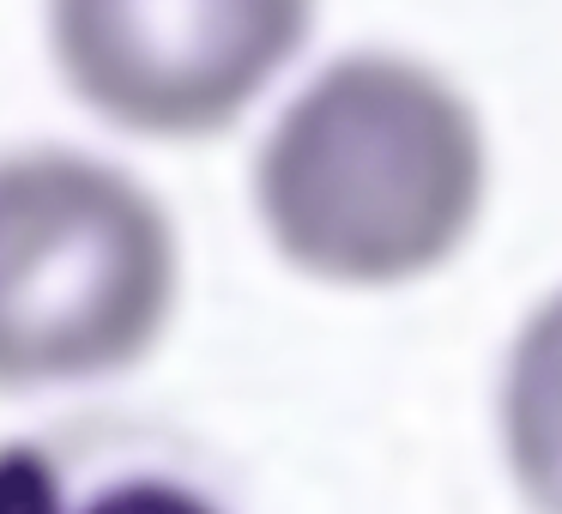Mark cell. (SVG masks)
Wrapping results in <instances>:
<instances>
[{
  "instance_id": "cell-2",
  "label": "cell",
  "mask_w": 562,
  "mask_h": 514,
  "mask_svg": "<svg viewBox=\"0 0 562 514\" xmlns=\"http://www.w3.org/2000/svg\"><path fill=\"white\" fill-rule=\"evenodd\" d=\"M176 297L164 206L79 152L0 158V388H61L139 364Z\"/></svg>"
},
{
  "instance_id": "cell-1",
  "label": "cell",
  "mask_w": 562,
  "mask_h": 514,
  "mask_svg": "<svg viewBox=\"0 0 562 514\" xmlns=\"http://www.w3.org/2000/svg\"><path fill=\"white\" fill-rule=\"evenodd\" d=\"M260 219L291 267L400 284L441 267L484 200V134L448 79L400 55H345L260 152Z\"/></svg>"
},
{
  "instance_id": "cell-5",
  "label": "cell",
  "mask_w": 562,
  "mask_h": 514,
  "mask_svg": "<svg viewBox=\"0 0 562 514\" xmlns=\"http://www.w3.org/2000/svg\"><path fill=\"white\" fill-rule=\"evenodd\" d=\"M502 448L520 496L562 514V291L520 327L502 376Z\"/></svg>"
},
{
  "instance_id": "cell-3",
  "label": "cell",
  "mask_w": 562,
  "mask_h": 514,
  "mask_svg": "<svg viewBox=\"0 0 562 514\" xmlns=\"http://www.w3.org/2000/svg\"><path fill=\"white\" fill-rule=\"evenodd\" d=\"M315 0H49L67 86L127 134L231 127L296 55Z\"/></svg>"
},
{
  "instance_id": "cell-4",
  "label": "cell",
  "mask_w": 562,
  "mask_h": 514,
  "mask_svg": "<svg viewBox=\"0 0 562 514\" xmlns=\"http://www.w3.org/2000/svg\"><path fill=\"white\" fill-rule=\"evenodd\" d=\"M0 514H231L206 484L146 454L98 448H0Z\"/></svg>"
}]
</instances>
